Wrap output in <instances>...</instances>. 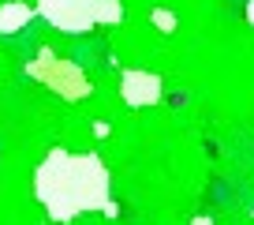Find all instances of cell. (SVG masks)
Returning <instances> with one entry per match:
<instances>
[{
	"label": "cell",
	"mask_w": 254,
	"mask_h": 225,
	"mask_svg": "<svg viewBox=\"0 0 254 225\" xmlns=\"http://www.w3.org/2000/svg\"><path fill=\"white\" fill-rule=\"evenodd\" d=\"M34 195L53 222H71L86 210H112L109 169L97 154L49 150L34 169Z\"/></svg>",
	"instance_id": "1"
},
{
	"label": "cell",
	"mask_w": 254,
	"mask_h": 225,
	"mask_svg": "<svg viewBox=\"0 0 254 225\" xmlns=\"http://www.w3.org/2000/svg\"><path fill=\"white\" fill-rule=\"evenodd\" d=\"M38 15L49 19L64 34H86L97 23H116V0H38Z\"/></svg>",
	"instance_id": "2"
},
{
	"label": "cell",
	"mask_w": 254,
	"mask_h": 225,
	"mask_svg": "<svg viewBox=\"0 0 254 225\" xmlns=\"http://www.w3.org/2000/svg\"><path fill=\"white\" fill-rule=\"evenodd\" d=\"M26 72H30L38 83H45L49 90H56L60 98H71V102H79V98L90 94L86 75H82L79 68L71 64V60H60V56H53L49 49H41L38 60H34V64H26Z\"/></svg>",
	"instance_id": "3"
},
{
	"label": "cell",
	"mask_w": 254,
	"mask_h": 225,
	"mask_svg": "<svg viewBox=\"0 0 254 225\" xmlns=\"http://www.w3.org/2000/svg\"><path fill=\"white\" fill-rule=\"evenodd\" d=\"M120 94H124L127 105H153L161 98V79L150 75V72H127Z\"/></svg>",
	"instance_id": "4"
},
{
	"label": "cell",
	"mask_w": 254,
	"mask_h": 225,
	"mask_svg": "<svg viewBox=\"0 0 254 225\" xmlns=\"http://www.w3.org/2000/svg\"><path fill=\"white\" fill-rule=\"evenodd\" d=\"M30 15H34V8H26V4H4L0 8V34H15Z\"/></svg>",
	"instance_id": "5"
},
{
	"label": "cell",
	"mask_w": 254,
	"mask_h": 225,
	"mask_svg": "<svg viewBox=\"0 0 254 225\" xmlns=\"http://www.w3.org/2000/svg\"><path fill=\"white\" fill-rule=\"evenodd\" d=\"M153 23H157V26H165V30H176V19L168 15V11H153Z\"/></svg>",
	"instance_id": "6"
},
{
	"label": "cell",
	"mask_w": 254,
	"mask_h": 225,
	"mask_svg": "<svg viewBox=\"0 0 254 225\" xmlns=\"http://www.w3.org/2000/svg\"><path fill=\"white\" fill-rule=\"evenodd\" d=\"M247 19H251V26H254V0L247 4Z\"/></svg>",
	"instance_id": "7"
}]
</instances>
